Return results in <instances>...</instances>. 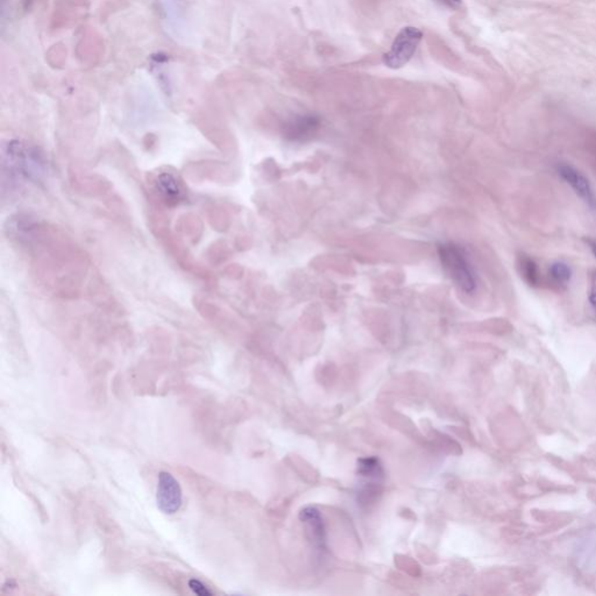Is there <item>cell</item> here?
Listing matches in <instances>:
<instances>
[{"label":"cell","mask_w":596,"mask_h":596,"mask_svg":"<svg viewBox=\"0 0 596 596\" xmlns=\"http://www.w3.org/2000/svg\"><path fill=\"white\" fill-rule=\"evenodd\" d=\"M438 254L442 266L455 284L466 294H473L478 281L466 250L454 243H442L438 245Z\"/></svg>","instance_id":"6da1fadb"},{"label":"cell","mask_w":596,"mask_h":596,"mask_svg":"<svg viewBox=\"0 0 596 596\" xmlns=\"http://www.w3.org/2000/svg\"><path fill=\"white\" fill-rule=\"evenodd\" d=\"M423 33L416 27H404L395 38L390 50L383 55V63L390 69H400L410 61Z\"/></svg>","instance_id":"7a4b0ae2"},{"label":"cell","mask_w":596,"mask_h":596,"mask_svg":"<svg viewBox=\"0 0 596 596\" xmlns=\"http://www.w3.org/2000/svg\"><path fill=\"white\" fill-rule=\"evenodd\" d=\"M154 193L167 206H179L186 198V190L182 180L173 171H159L151 175L149 181Z\"/></svg>","instance_id":"3957f363"},{"label":"cell","mask_w":596,"mask_h":596,"mask_svg":"<svg viewBox=\"0 0 596 596\" xmlns=\"http://www.w3.org/2000/svg\"><path fill=\"white\" fill-rule=\"evenodd\" d=\"M157 506L162 513L173 515L182 506V489L176 479L168 472L159 475L156 493Z\"/></svg>","instance_id":"277c9868"},{"label":"cell","mask_w":596,"mask_h":596,"mask_svg":"<svg viewBox=\"0 0 596 596\" xmlns=\"http://www.w3.org/2000/svg\"><path fill=\"white\" fill-rule=\"evenodd\" d=\"M321 127V118L316 115L296 116L283 125V135L289 142H302L312 139Z\"/></svg>","instance_id":"5b68a950"},{"label":"cell","mask_w":596,"mask_h":596,"mask_svg":"<svg viewBox=\"0 0 596 596\" xmlns=\"http://www.w3.org/2000/svg\"><path fill=\"white\" fill-rule=\"evenodd\" d=\"M559 176L568 183L583 202L587 203L590 208H595L596 197L590 181L580 170L568 164H560L557 167Z\"/></svg>","instance_id":"8992f818"},{"label":"cell","mask_w":596,"mask_h":596,"mask_svg":"<svg viewBox=\"0 0 596 596\" xmlns=\"http://www.w3.org/2000/svg\"><path fill=\"white\" fill-rule=\"evenodd\" d=\"M516 263L519 275L526 284L532 288H538L539 285L542 284V272L539 270L538 263L536 262L533 257L519 253L517 255Z\"/></svg>","instance_id":"52a82bcc"},{"label":"cell","mask_w":596,"mask_h":596,"mask_svg":"<svg viewBox=\"0 0 596 596\" xmlns=\"http://www.w3.org/2000/svg\"><path fill=\"white\" fill-rule=\"evenodd\" d=\"M548 275L551 277L552 282L555 283L558 287H564L568 285L572 277V270L568 265L561 261L552 263L548 270Z\"/></svg>","instance_id":"ba28073f"},{"label":"cell","mask_w":596,"mask_h":596,"mask_svg":"<svg viewBox=\"0 0 596 596\" xmlns=\"http://www.w3.org/2000/svg\"><path fill=\"white\" fill-rule=\"evenodd\" d=\"M190 590H193V593L199 596H210L212 595L211 590H208V587L197 579H191L189 581Z\"/></svg>","instance_id":"9c48e42d"},{"label":"cell","mask_w":596,"mask_h":596,"mask_svg":"<svg viewBox=\"0 0 596 596\" xmlns=\"http://www.w3.org/2000/svg\"><path fill=\"white\" fill-rule=\"evenodd\" d=\"M588 299H590V305H592V308L596 314V270H594L590 275V289Z\"/></svg>","instance_id":"30bf717a"},{"label":"cell","mask_w":596,"mask_h":596,"mask_svg":"<svg viewBox=\"0 0 596 596\" xmlns=\"http://www.w3.org/2000/svg\"><path fill=\"white\" fill-rule=\"evenodd\" d=\"M442 3L449 7H458L462 3V0H440Z\"/></svg>","instance_id":"8fae6325"},{"label":"cell","mask_w":596,"mask_h":596,"mask_svg":"<svg viewBox=\"0 0 596 596\" xmlns=\"http://www.w3.org/2000/svg\"><path fill=\"white\" fill-rule=\"evenodd\" d=\"M586 243L590 246L594 257H596V240H594V239H586Z\"/></svg>","instance_id":"7c38bea8"}]
</instances>
